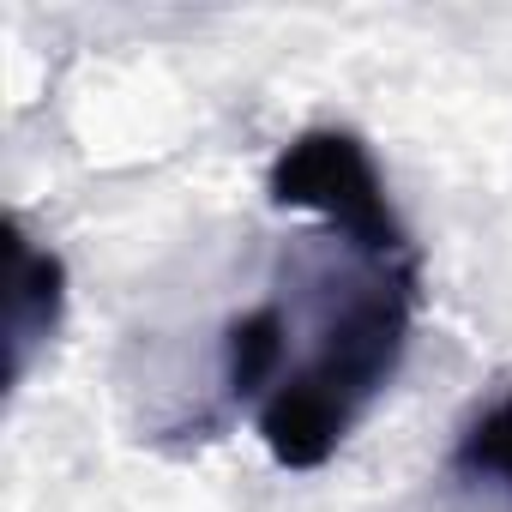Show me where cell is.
<instances>
[{"label":"cell","instance_id":"obj_1","mask_svg":"<svg viewBox=\"0 0 512 512\" xmlns=\"http://www.w3.org/2000/svg\"><path fill=\"white\" fill-rule=\"evenodd\" d=\"M326 241L332 260L308 272L314 296H278L290 320V362L253 410L278 470H320L350 440V428L392 386L422 302L416 260H380L338 235Z\"/></svg>","mask_w":512,"mask_h":512},{"label":"cell","instance_id":"obj_2","mask_svg":"<svg viewBox=\"0 0 512 512\" xmlns=\"http://www.w3.org/2000/svg\"><path fill=\"white\" fill-rule=\"evenodd\" d=\"M266 193L284 211L320 217L326 235H338V241H350L362 253H380V260H416V241H410L392 193H386V175H380L374 151L356 133H344V127L296 133L272 157Z\"/></svg>","mask_w":512,"mask_h":512},{"label":"cell","instance_id":"obj_3","mask_svg":"<svg viewBox=\"0 0 512 512\" xmlns=\"http://www.w3.org/2000/svg\"><path fill=\"white\" fill-rule=\"evenodd\" d=\"M67 314V266L43 247L19 217L7 229V380L19 386L31 374V356L55 338Z\"/></svg>","mask_w":512,"mask_h":512},{"label":"cell","instance_id":"obj_4","mask_svg":"<svg viewBox=\"0 0 512 512\" xmlns=\"http://www.w3.org/2000/svg\"><path fill=\"white\" fill-rule=\"evenodd\" d=\"M284 362H290V320H284L278 296L229 320V332H223V386H229L235 404L260 410L266 392L278 386Z\"/></svg>","mask_w":512,"mask_h":512},{"label":"cell","instance_id":"obj_5","mask_svg":"<svg viewBox=\"0 0 512 512\" xmlns=\"http://www.w3.org/2000/svg\"><path fill=\"white\" fill-rule=\"evenodd\" d=\"M446 470H452L458 482H470V488H494V494L512 506V386H506L500 398H488V404L464 422V434H458Z\"/></svg>","mask_w":512,"mask_h":512}]
</instances>
